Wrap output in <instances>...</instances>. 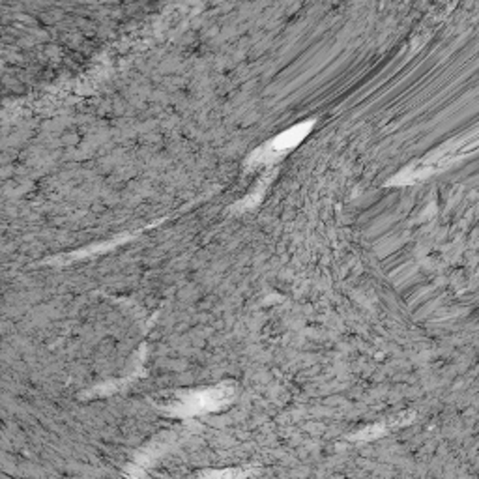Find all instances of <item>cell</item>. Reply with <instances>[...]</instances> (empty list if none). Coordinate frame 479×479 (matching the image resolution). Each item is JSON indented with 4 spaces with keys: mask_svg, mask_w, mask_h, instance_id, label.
I'll return each instance as SVG.
<instances>
[{
    "mask_svg": "<svg viewBox=\"0 0 479 479\" xmlns=\"http://www.w3.org/2000/svg\"><path fill=\"white\" fill-rule=\"evenodd\" d=\"M311 126H313L311 122H306V124H299V126L291 128L285 133L277 135L262 150H259V154L255 156V159H257V162H260V164H272V162H275V159H279L283 154H287L298 143H301V140H304L306 135L309 133Z\"/></svg>",
    "mask_w": 479,
    "mask_h": 479,
    "instance_id": "1",
    "label": "cell"
}]
</instances>
